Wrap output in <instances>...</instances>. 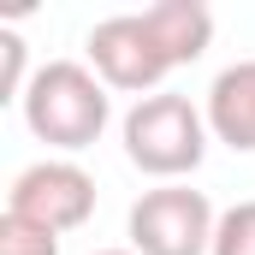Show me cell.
Wrapping results in <instances>:
<instances>
[{"mask_svg":"<svg viewBox=\"0 0 255 255\" xmlns=\"http://www.w3.org/2000/svg\"><path fill=\"white\" fill-rule=\"evenodd\" d=\"M18 113H24V125H30L36 142L60 148L65 160H71V154L95 148L101 130L113 125V89L83 60H48V65H36Z\"/></svg>","mask_w":255,"mask_h":255,"instance_id":"obj_1","label":"cell"},{"mask_svg":"<svg viewBox=\"0 0 255 255\" xmlns=\"http://www.w3.org/2000/svg\"><path fill=\"white\" fill-rule=\"evenodd\" d=\"M119 142H125V160L136 172H148L160 184H184L196 166L208 160L214 130H208V113L196 107L190 95L160 89V95L130 101V113L119 119Z\"/></svg>","mask_w":255,"mask_h":255,"instance_id":"obj_2","label":"cell"},{"mask_svg":"<svg viewBox=\"0 0 255 255\" xmlns=\"http://www.w3.org/2000/svg\"><path fill=\"white\" fill-rule=\"evenodd\" d=\"M214 202L190 184H154L130 202L125 238L136 255H214Z\"/></svg>","mask_w":255,"mask_h":255,"instance_id":"obj_3","label":"cell"},{"mask_svg":"<svg viewBox=\"0 0 255 255\" xmlns=\"http://www.w3.org/2000/svg\"><path fill=\"white\" fill-rule=\"evenodd\" d=\"M83 54H89V71H95L107 89L136 95V101H142V95H160V83L178 71V65L166 60V48H160V36L148 30L142 12H113V18L89 24Z\"/></svg>","mask_w":255,"mask_h":255,"instance_id":"obj_4","label":"cell"},{"mask_svg":"<svg viewBox=\"0 0 255 255\" xmlns=\"http://www.w3.org/2000/svg\"><path fill=\"white\" fill-rule=\"evenodd\" d=\"M6 214H24V220H36V226H48V232L65 238V232L89 226V214H95V178H89L77 160L48 154V160L24 166V172L12 178Z\"/></svg>","mask_w":255,"mask_h":255,"instance_id":"obj_5","label":"cell"},{"mask_svg":"<svg viewBox=\"0 0 255 255\" xmlns=\"http://www.w3.org/2000/svg\"><path fill=\"white\" fill-rule=\"evenodd\" d=\"M202 113H208L214 142H226V148H238V154H255V60L226 65V71L208 83Z\"/></svg>","mask_w":255,"mask_h":255,"instance_id":"obj_6","label":"cell"},{"mask_svg":"<svg viewBox=\"0 0 255 255\" xmlns=\"http://www.w3.org/2000/svg\"><path fill=\"white\" fill-rule=\"evenodd\" d=\"M142 18L160 36L172 65H196L208 54V42H214V12L202 0H154V6H142Z\"/></svg>","mask_w":255,"mask_h":255,"instance_id":"obj_7","label":"cell"},{"mask_svg":"<svg viewBox=\"0 0 255 255\" xmlns=\"http://www.w3.org/2000/svg\"><path fill=\"white\" fill-rule=\"evenodd\" d=\"M30 42L12 30V24H0V101L6 107H18L24 101V89H30Z\"/></svg>","mask_w":255,"mask_h":255,"instance_id":"obj_8","label":"cell"},{"mask_svg":"<svg viewBox=\"0 0 255 255\" xmlns=\"http://www.w3.org/2000/svg\"><path fill=\"white\" fill-rule=\"evenodd\" d=\"M0 255H60V232L24 214H0Z\"/></svg>","mask_w":255,"mask_h":255,"instance_id":"obj_9","label":"cell"},{"mask_svg":"<svg viewBox=\"0 0 255 255\" xmlns=\"http://www.w3.org/2000/svg\"><path fill=\"white\" fill-rule=\"evenodd\" d=\"M214 255H255V202H232L214 226Z\"/></svg>","mask_w":255,"mask_h":255,"instance_id":"obj_10","label":"cell"},{"mask_svg":"<svg viewBox=\"0 0 255 255\" xmlns=\"http://www.w3.org/2000/svg\"><path fill=\"white\" fill-rule=\"evenodd\" d=\"M95 255H136V250H95Z\"/></svg>","mask_w":255,"mask_h":255,"instance_id":"obj_11","label":"cell"}]
</instances>
